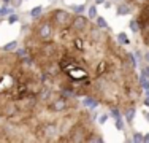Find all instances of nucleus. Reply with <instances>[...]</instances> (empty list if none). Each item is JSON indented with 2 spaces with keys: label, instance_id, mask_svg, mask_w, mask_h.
<instances>
[{
  "label": "nucleus",
  "instance_id": "aec40b11",
  "mask_svg": "<svg viewBox=\"0 0 149 143\" xmlns=\"http://www.w3.org/2000/svg\"><path fill=\"white\" fill-rule=\"evenodd\" d=\"M105 0H95V3H103Z\"/></svg>",
  "mask_w": 149,
  "mask_h": 143
},
{
  "label": "nucleus",
  "instance_id": "39448f33",
  "mask_svg": "<svg viewBox=\"0 0 149 143\" xmlns=\"http://www.w3.org/2000/svg\"><path fill=\"white\" fill-rule=\"evenodd\" d=\"M83 105H84V107H87V108H97V107L100 105V103H98L94 97H84Z\"/></svg>",
  "mask_w": 149,
  "mask_h": 143
},
{
  "label": "nucleus",
  "instance_id": "20e7f679",
  "mask_svg": "<svg viewBox=\"0 0 149 143\" xmlns=\"http://www.w3.org/2000/svg\"><path fill=\"white\" fill-rule=\"evenodd\" d=\"M132 11H133L132 5H130V3H127V2H122V3H119V5H118V14H119V16L130 14Z\"/></svg>",
  "mask_w": 149,
  "mask_h": 143
},
{
  "label": "nucleus",
  "instance_id": "ddd939ff",
  "mask_svg": "<svg viewBox=\"0 0 149 143\" xmlns=\"http://www.w3.org/2000/svg\"><path fill=\"white\" fill-rule=\"evenodd\" d=\"M116 127L120 129V130L124 129V123H122V119H120V118H118V119H116Z\"/></svg>",
  "mask_w": 149,
  "mask_h": 143
},
{
  "label": "nucleus",
  "instance_id": "4468645a",
  "mask_svg": "<svg viewBox=\"0 0 149 143\" xmlns=\"http://www.w3.org/2000/svg\"><path fill=\"white\" fill-rule=\"evenodd\" d=\"M17 19H19V18H17L16 14H11V16L8 18V22H10V24H15V22H16Z\"/></svg>",
  "mask_w": 149,
  "mask_h": 143
},
{
  "label": "nucleus",
  "instance_id": "6ab92c4d",
  "mask_svg": "<svg viewBox=\"0 0 149 143\" xmlns=\"http://www.w3.org/2000/svg\"><path fill=\"white\" fill-rule=\"evenodd\" d=\"M143 140H146V142H149V135H146V137H143Z\"/></svg>",
  "mask_w": 149,
  "mask_h": 143
},
{
  "label": "nucleus",
  "instance_id": "9d476101",
  "mask_svg": "<svg viewBox=\"0 0 149 143\" xmlns=\"http://www.w3.org/2000/svg\"><path fill=\"white\" fill-rule=\"evenodd\" d=\"M130 29L135 32V34H138V30H140V27H138V22H136V19H132L130 21Z\"/></svg>",
  "mask_w": 149,
  "mask_h": 143
},
{
  "label": "nucleus",
  "instance_id": "0eeeda50",
  "mask_svg": "<svg viewBox=\"0 0 149 143\" xmlns=\"http://www.w3.org/2000/svg\"><path fill=\"white\" fill-rule=\"evenodd\" d=\"M17 49V41H11L6 46H3V51H16Z\"/></svg>",
  "mask_w": 149,
  "mask_h": 143
},
{
  "label": "nucleus",
  "instance_id": "f03ea898",
  "mask_svg": "<svg viewBox=\"0 0 149 143\" xmlns=\"http://www.w3.org/2000/svg\"><path fill=\"white\" fill-rule=\"evenodd\" d=\"M43 86L24 48L0 53V121L26 124L35 113Z\"/></svg>",
  "mask_w": 149,
  "mask_h": 143
},
{
  "label": "nucleus",
  "instance_id": "a211bd4d",
  "mask_svg": "<svg viewBox=\"0 0 149 143\" xmlns=\"http://www.w3.org/2000/svg\"><path fill=\"white\" fill-rule=\"evenodd\" d=\"M144 59H146V62H149V49L146 51V54H144Z\"/></svg>",
  "mask_w": 149,
  "mask_h": 143
},
{
  "label": "nucleus",
  "instance_id": "f8f14e48",
  "mask_svg": "<svg viewBox=\"0 0 149 143\" xmlns=\"http://www.w3.org/2000/svg\"><path fill=\"white\" fill-rule=\"evenodd\" d=\"M73 10H74V13H83L84 11V5H76V6H73Z\"/></svg>",
  "mask_w": 149,
  "mask_h": 143
},
{
  "label": "nucleus",
  "instance_id": "f3484780",
  "mask_svg": "<svg viewBox=\"0 0 149 143\" xmlns=\"http://www.w3.org/2000/svg\"><path fill=\"white\" fill-rule=\"evenodd\" d=\"M106 118H108V116H106V114H103V116H102V118H100V123H102V124H103V123H105V121H106Z\"/></svg>",
  "mask_w": 149,
  "mask_h": 143
},
{
  "label": "nucleus",
  "instance_id": "7ed1b4c3",
  "mask_svg": "<svg viewBox=\"0 0 149 143\" xmlns=\"http://www.w3.org/2000/svg\"><path fill=\"white\" fill-rule=\"evenodd\" d=\"M135 19H136L138 27H140L138 34H140L143 43L149 48V0H146L138 8V14L135 16Z\"/></svg>",
  "mask_w": 149,
  "mask_h": 143
},
{
  "label": "nucleus",
  "instance_id": "2eb2a0df",
  "mask_svg": "<svg viewBox=\"0 0 149 143\" xmlns=\"http://www.w3.org/2000/svg\"><path fill=\"white\" fill-rule=\"evenodd\" d=\"M141 75H143V76H146V78H149V65H146L143 70H141Z\"/></svg>",
  "mask_w": 149,
  "mask_h": 143
},
{
  "label": "nucleus",
  "instance_id": "dca6fc26",
  "mask_svg": "<svg viewBox=\"0 0 149 143\" xmlns=\"http://www.w3.org/2000/svg\"><path fill=\"white\" fill-rule=\"evenodd\" d=\"M133 140H135V142H138V140H143V135H141L140 132H135V135H133Z\"/></svg>",
  "mask_w": 149,
  "mask_h": 143
},
{
  "label": "nucleus",
  "instance_id": "6e6552de",
  "mask_svg": "<svg viewBox=\"0 0 149 143\" xmlns=\"http://www.w3.org/2000/svg\"><path fill=\"white\" fill-rule=\"evenodd\" d=\"M118 41L120 43V45H130V40H129V38H127L124 34H119V35H118Z\"/></svg>",
  "mask_w": 149,
  "mask_h": 143
},
{
  "label": "nucleus",
  "instance_id": "9b49d317",
  "mask_svg": "<svg viewBox=\"0 0 149 143\" xmlns=\"http://www.w3.org/2000/svg\"><path fill=\"white\" fill-rule=\"evenodd\" d=\"M89 18L91 19H95V18H97V8H95V6H91L89 8Z\"/></svg>",
  "mask_w": 149,
  "mask_h": 143
},
{
  "label": "nucleus",
  "instance_id": "423d86ee",
  "mask_svg": "<svg viewBox=\"0 0 149 143\" xmlns=\"http://www.w3.org/2000/svg\"><path fill=\"white\" fill-rule=\"evenodd\" d=\"M95 19H97V26H98V27H102V29H109V26L106 24V21H105V18L97 16Z\"/></svg>",
  "mask_w": 149,
  "mask_h": 143
},
{
  "label": "nucleus",
  "instance_id": "f257e3e1",
  "mask_svg": "<svg viewBox=\"0 0 149 143\" xmlns=\"http://www.w3.org/2000/svg\"><path fill=\"white\" fill-rule=\"evenodd\" d=\"M54 30L46 40L24 35L22 45L45 86L72 97H94L102 107L136 108L143 86L132 53L89 16L49 10Z\"/></svg>",
  "mask_w": 149,
  "mask_h": 143
},
{
  "label": "nucleus",
  "instance_id": "1a4fd4ad",
  "mask_svg": "<svg viewBox=\"0 0 149 143\" xmlns=\"http://www.w3.org/2000/svg\"><path fill=\"white\" fill-rule=\"evenodd\" d=\"M41 11H43V6H35V8L30 11V16L32 18H37L38 14H41Z\"/></svg>",
  "mask_w": 149,
  "mask_h": 143
}]
</instances>
